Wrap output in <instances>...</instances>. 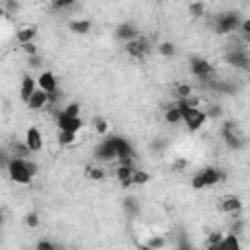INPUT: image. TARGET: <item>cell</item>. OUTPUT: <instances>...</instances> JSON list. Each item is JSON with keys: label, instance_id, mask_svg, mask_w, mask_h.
Returning <instances> with one entry per match:
<instances>
[{"label": "cell", "instance_id": "1", "mask_svg": "<svg viewBox=\"0 0 250 250\" xmlns=\"http://www.w3.org/2000/svg\"><path fill=\"white\" fill-rule=\"evenodd\" d=\"M225 180V172L221 168H215V166H205L201 168L199 172H195L191 176V188L193 189H207V188H213L217 184H221Z\"/></svg>", "mask_w": 250, "mask_h": 250}, {"label": "cell", "instance_id": "2", "mask_svg": "<svg viewBox=\"0 0 250 250\" xmlns=\"http://www.w3.org/2000/svg\"><path fill=\"white\" fill-rule=\"evenodd\" d=\"M242 20H244V18H242L238 12H234V10L221 12V14L215 18L213 27H215V31H217L219 35H236V31H238Z\"/></svg>", "mask_w": 250, "mask_h": 250}, {"label": "cell", "instance_id": "3", "mask_svg": "<svg viewBox=\"0 0 250 250\" xmlns=\"http://www.w3.org/2000/svg\"><path fill=\"white\" fill-rule=\"evenodd\" d=\"M6 174H8L10 182L12 184H18V186H29L33 182V176L27 172L25 160H21V158H10L8 168H6Z\"/></svg>", "mask_w": 250, "mask_h": 250}, {"label": "cell", "instance_id": "4", "mask_svg": "<svg viewBox=\"0 0 250 250\" xmlns=\"http://www.w3.org/2000/svg\"><path fill=\"white\" fill-rule=\"evenodd\" d=\"M189 74L201 82H211L215 78V66L211 61H207L203 57H191L189 59Z\"/></svg>", "mask_w": 250, "mask_h": 250}, {"label": "cell", "instance_id": "5", "mask_svg": "<svg viewBox=\"0 0 250 250\" xmlns=\"http://www.w3.org/2000/svg\"><path fill=\"white\" fill-rule=\"evenodd\" d=\"M94 158L98 162H115L117 160V148H115V135H105L102 141L94 146Z\"/></svg>", "mask_w": 250, "mask_h": 250}, {"label": "cell", "instance_id": "6", "mask_svg": "<svg viewBox=\"0 0 250 250\" xmlns=\"http://www.w3.org/2000/svg\"><path fill=\"white\" fill-rule=\"evenodd\" d=\"M221 139H223V143L229 146V148H232V150H240L244 145H246V141H244V137L238 133V129H236V123H232V121H225L223 123V127H221Z\"/></svg>", "mask_w": 250, "mask_h": 250}, {"label": "cell", "instance_id": "7", "mask_svg": "<svg viewBox=\"0 0 250 250\" xmlns=\"http://www.w3.org/2000/svg\"><path fill=\"white\" fill-rule=\"evenodd\" d=\"M225 61L234 66V68H240V70H248L250 66V55H248V47L242 45V47H230L227 53H225Z\"/></svg>", "mask_w": 250, "mask_h": 250}, {"label": "cell", "instance_id": "8", "mask_svg": "<svg viewBox=\"0 0 250 250\" xmlns=\"http://www.w3.org/2000/svg\"><path fill=\"white\" fill-rule=\"evenodd\" d=\"M150 49H152V45H150V41H148L145 35H139L137 39L125 43V53H127L131 59H137V61L145 59V57L150 53Z\"/></svg>", "mask_w": 250, "mask_h": 250}, {"label": "cell", "instance_id": "9", "mask_svg": "<svg viewBox=\"0 0 250 250\" xmlns=\"http://www.w3.org/2000/svg\"><path fill=\"white\" fill-rule=\"evenodd\" d=\"M55 123H57V129L59 131H66V133H80L82 127H84V119L82 117H66L62 115L61 111L55 113Z\"/></svg>", "mask_w": 250, "mask_h": 250}, {"label": "cell", "instance_id": "10", "mask_svg": "<svg viewBox=\"0 0 250 250\" xmlns=\"http://www.w3.org/2000/svg\"><path fill=\"white\" fill-rule=\"evenodd\" d=\"M35 82H37V88L43 90L47 96L59 92V80H57L55 72H51V70H41L39 76L35 78Z\"/></svg>", "mask_w": 250, "mask_h": 250}, {"label": "cell", "instance_id": "11", "mask_svg": "<svg viewBox=\"0 0 250 250\" xmlns=\"http://www.w3.org/2000/svg\"><path fill=\"white\" fill-rule=\"evenodd\" d=\"M113 35H115L117 41H121V43L125 45V43H129V41H133V39L139 37V27H137L133 21H121V23L115 27Z\"/></svg>", "mask_w": 250, "mask_h": 250}, {"label": "cell", "instance_id": "12", "mask_svg": "<svg viewBox=\"0 0 250 250\" xmlns=\"http://www.w3.org/2000/svg\"><path fill=\"white\" fill-rule=\"evenodd\" d=\"M23 143H25V146L29 148V152L31 154H35V152H41L43 150V135H41V131L37 129V127H27L25 129V135H23Z\"/></svg>", "mask_w": 250, "mask_h": 250}, {"label": "cell", "instance_id": "13", "mask_svg": "<svg viewBox=\"0 0 250 250\" xmlns=\"http://www.w3.org/2000/svg\"><path fill=\"white\" fill-rule=\"evenodd\" d=\"M135 164H115V170H113V176L115 180L119 182L121 188H131L133 186V172H135Z\"/></svg>", "mask_w": 250, "mask_h": 250}, {"label": "cell", "instance_id": "14", "mask_svg": "<svg viewBox=\"0 0 250 250\" xmlns=\"http://www.w3.org/2000/svg\"><path fill=\"white\" fill-rule=\"evenodd\" d=\"M219 211L225 213V215H232L236 217L240 211H242V199L238 195H227L219 201Z\"/></svg>", "mask_w": 250, "mask_h": 250}, {"label": "cell", "instance_id": "15", "mask_svg": "<svg viewBox=\"0 0 250 250\" xmlns=\"http://www.w3.org/2000/svg\"><path fill=\"white\" fill-rule=\"evenodd\" d=\"M25 105H27V109H31V111H41V109H45L47 105H49V98H47V94L43 92V90H35L31 96H29V100L25 102Z\"/></svg>", "mask_w": 250, "mask_h": 250}, {"label": "cell", "instance_id": "16", "mask_svg": "<svg viewBox=\"0 0 250 250\" xmlns=\"http://www.w3.org/2000/svg\"><path fill=\"white\" fill-rule=\"evenodd\" d=\"M35 37H37V27L35 25H21V27L16 29V41L20 45L35 43Z\"/></svg>", "mask_w": 250, "mask_h": 250}, {"label": "cell", "instance_id": "17", "mask_svg": "<svg viewBox=\"0 0 250 250\" xmlns=\"http://www.w3.org/2000/svg\"><path fill=\"white\" fill-rule=\"evenodd\" d=\"M35 90H37V82H35V78L29 76V74H23V76H21V84H20V98H21L23 102H27L29 96H31Z\"/></svg>", "mask_w": 250, "mask_h": 250}, {"label": "cell", "instance_id": "18", "mask_svg": "<svg viewBox=\"0 0 250 250\" xmlns=\"http://www.w3.org/2000/svg\"><path fill=\"white\" fill-rule=\"evenodd\" d=\"M8 152H10V156H12V158H21V160H27V158H31V152H29V148L25 146V143H23V141H16V143H10V146H8Z\"/></svg>", "mask_w": 250, "mask_h": 250}, {"label": "cell", "instance_id": "19", "mask_svg": "<svg viewBox=\"0 0 250 250\" xmlns=\"http://www.w3.org/2000/svg\"><path fill=\"white\" fill-rule=\"evenodd\" d=\"M219 250H242L240 236H236L232 232H225L223 240L219 242Z\"/></svg>", "mask_w": 250, "mask_h": 250}, {"label": "cell", "instance_id": "20", "mask_svg": "<svg viewBox=\"0 0 250 250\" xmlns=\"http://www.w3.org/2000/svg\"><path fill=\"white\" fill-rule=\"evenodd\" d=\"M68 29L72 33H76V35H86L92 29V21L90 20H78V18H74V20L68 21Z\"/></svg>", "mask_w": 250, "mask_h": 250}, {"label": "cell", "instance_id": "21", "mask_svg": "<svg viewBox=\"0 0 250 250\" xmlns=\"http://www.w3.org/2000/svg\"><path fill=\"white\" fill-rule=\"evenodd\" d=\"M164 113V121L168 123V125H178V123H182V115H180V111H178V107H176V104L172 102V104H168L164 109H162Z\"/></svg>", "mask_w": 250, "mask_h": 250}, {"label": "cell", "instance_id": "22", "mask_svg": "<svg viewBox=\"0 0 250 250\" xmlns=\"http://www.w3.org/2000/svg\"><path fill=\"white\" fill-rule=\"evenodd\" d=\"M84 174H86V178H90V180H94V182L105 180V170H104L102 166H96V164H88V166L84 168Z\"/></svg>", "mask_w": 250, "mask_h": 250}, {"label": "cell", "instance_id": "23", "mask_svg": "<svg viewBox=\"0 0 250 250\" xmlns=\"http://www.w3.org/2000/svg\"><path fill=\"white\" fill-rule=\"evenodd\" d=\"M174 96H176V100H188L193 96V86L188 82H180L174 88Z\"/></svg>", "mask_w": 250, "mask_h": 250}, {"label": "cell", "instance_id": "24", "mask_svg": "<svg viewBox=\"0 0 250 250\" xmlns=\"http://www.w3.org/2000/svg\"><path fill=\"white\" fill-rule=\"evenodd\" d=\"M92 125H94V131H96L98 135H102V137H105V135L109 133V121H107L105 117H102V115L92 117Z\"/></svg>", "mask_w": 250, "mask_h": 250}, {"label": "cell", "instance_id": "25", "mask_svg": "<svg viewBox=\"0 0 250 250\" xmlns=\"http://www.w3.org/2000/svg\"><path fill=\"white\" fill-rule=\"evenodd\" d=\"M131 182H133V186H137V188H145V186L150 182V174H148L146 170H143V168H135Z\"/></svg>", "mask_w": 250, "mask_h": 250}, {"label": "cell", "instance_id": "26", "mask_svg": "<svg viewBox=\"0 0 250 250\" xmlns=\"http://www.w3.org/2000/svg\"><path fill=\"white\" fill-rule=\"evenodd\" d=\"M145 244H146L148 248H152V250H164V248L168 246V240H166V236H162V234H152V236H148V238L145 240Z\"/></svg>", "mask_w": 250, "mask_h": 250}, {"label": "cell", "instance_id": "27", "mask_svg": "<svg viewBox=\"0 0 250 250\" xmlns=\"http://www.w3.org/2000/svg\"><path fill=\"white\" fill-rule=\"evenodd\" d=\"M156 53H158L160 57H164V59H170V57L176 55V45H174L172 41H160V43L156 45Z\"/></svg>", "mask_w": 250, "mask_h": 250}, {"label": "cell", "instance_id": "28", "mask_svg": "<svg viewBox=\"0 0 250 250\" xmlns=\"http://www.w3.org/2000/svg\"><path fill=\"white\" fill-rule=\"evenodd\" d=\"M207 12V4L205 2H189L188 4V14L191 18H203Z\"/></svg>", "mask_w": 250, "mask_h": 250}, {"label": "cell", "instance_id": "29", "mask_svg": "<svg viewBox=\"0 0 250 250\" xmlns=\"http://www.w3.org/2000/svg\"><path fill=\"white\" fill-rule=\"evenodd\" d=\"M57 141L61 146H72L76 141H78V135L76 133H66V131H59L57 133Z\"/></svg>", "mask_w": 250, "mask_h": 250}, {"label": "cell", "instance_id": "30", "mask_svg": "<svg viewBox=\"0 0 250 250\" xmlns=\"http://www.w3.org/2000/svg\"><path fill=\"white\" fill-rule=\"evenodd\" d=\"M62 115L66 117H80V104L78 102H70L66 105H62V109H59Z\"/></svg>", "mask_w": 250, "mask_h": 250}, {"label": "cell", "instance_id": "31", "mask_svg": "<svg viewBox=\"0 0 250 250\" xmlns=\"http://www.w3.org/2000/svg\"><path fill=\"white\" fill-rule=\"evenodd\" d=\"M223 236H225V232L221 229H213V230H209V234L205 238V244H219L223 240Z\"/></svg>", "mask_w": 250, "mask_h": 250}, {"label": "cell", "instance_id": "32", "mask_svg": "<svg viewBox=\"0 0 250 250\" xmlns=\"http://www.w3.org/2000/svg\"><path fill=\"white\" fill-rule=\"evenodd\" d=\"M74 6H76L74 0H53V2H51V8H53V10H70V8H74Z\"/></svg>", "mask_w": 250, "mask_h": 250}, {"label": "cell", "instance_id": "33", "mask_svg": "<svg viewBox=\"0 0 250 250\" xmlns=\"http://www.w3.org/2000/svg\"><path fill=\"white\" fill-rule=\"evenodd\" d=\"M23 223H25V227H29V229H37V227H39V223H41V219H39V215H37L35 211H31V213H27V215H25Z\"/></svg>", "mask_w": 250, "mask_h": 250}, {"label": "cell", "instance_id": "34", "mask_svg": "<svg viewBox=\"0 0 250 250\" xmlns=\"http://www.w3.org/2000/svg\"><path fill=\"white\" fill-rule=\"evenodd\" d=\"M20 49L27 55V57H33V55H39V49L35 43H25V45H20Z\"/></svg>", "mask_w": 250, "mask_h": 250}, {"label": "cell", "instance_id": "35", "mask_svg": "<svg viewBox=\"0 0 250 250\" xmlns=\"http://www.w3.org/2000/svg\"><path fill=\"white\" fill-rule=\"evenodd\" d=\"M184 168H188V160H186V158H182V156H176V158L172 160V170L182 172Z\"/></svg>", "mask_w": 250, "mask_h": 250}, {"label": "cell", "instance_id": "36", "mask_svg": "<svg viewBox=\"0 0 250 250\" xmlns=\"http://www.w3.org/2000/svg\"><path fill=\"white\" fill-rule=\"evenodd\" d=\"M10 152L8 148H0V170H6L8 168V162H10Z\"/></svg>", "mask_w": 250, "mask_h": 250}, {"label": "cell", "instance_id": "37", "mask_svg": "<svg viewBox=\"0 0 250 250\" xmlns=\"http://www.w3.org/2000/svg\"><path fill=\"white\" fill-rule=\"evenodd\" d=\"M27 64H29L31 68H41V66H43V57H41V55L27 57Z\"/></svg>", "mask_w": 250, "mask_h": 250}, {"label": "cell", "instance_id": "38", "mask_svg": "<svg viewBox=\"0 0 250 250\" xmlns=\"http://www.w3.org/2000/svg\"><path fill=\"white\" fill-rule=\"evenodd\" d=\"M176 250H193V246L188 240V236H180V240L176 242Z\"/></svg>", "mask_w": 250, "mask_h": 250}, {"label": "cell", "instance_id": "39", "mask_svg": "<svg viewBox=\"0 0 250 250\" xmlns=\"http://www.w3.org/2000/svg\"><path fill=\"white\" fill-rule=\"evenodd\" d=\"M125 211H127L129 215H137V211H139L137 201H135V199H127V201H125Z\"/></svg>", "mask_w": 250, "mask_h": 250}, {"label": "cell", "instance_id": "40", "mask_svg": "<svg viewBox=\"0 0 250 250\" xmlns=\"http://www.w3.org/2000/svg\"><path fill=\"white\" fill-rule=\"evenodd\" d=\"M137 248H139V250H152V248H148V246H146V244H145V242H141V244H139V246H137Z\"/></svg>", "mask_w": 250, "mask_h": 250}, {"label": "cell", "instance_id": "41", "mask_svg": "<svg viewBox=\"0 0 250 250\" xmlns=\"http://www.w3.org/2000/svg\"><path fill=\"white\" fill-rule=\"evenodd\" d=\"M2 223H4V211H0V227H2Z\"/></svg>", "mask_w": 250, "mask_h": 250}, {"label": "cell", "instance_id": "42", "mask_svg": "<svg viewBox=\"0 0 250 250\" xmlns=\"http://www.w3.org/2000/svg\"><path fill=\"white\" fill-rule=\"evenodd\" d=\"M2 16H6V14H4V10H2V6H0V18H2Z\"/></svg>", "mask_w": 250, "mask_h": 250}]
</instances>
